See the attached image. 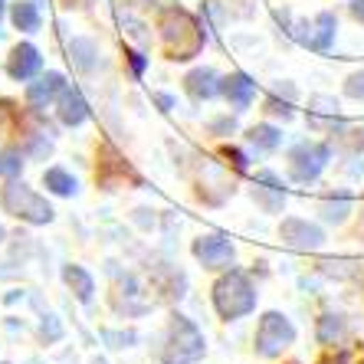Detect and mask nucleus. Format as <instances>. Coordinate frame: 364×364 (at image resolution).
I'll list each match as a JSON object with an SVG mask.
<instances>
[{
	"label": "nucleus",
	"instance_id": "nucleus-28",
	"mask_svg": "<svg viewBox=\"0 0 364 364\" xmlns=\"http://www.w3.org/2000/svg\"><path fill=\"white\" fill-rule=\"evenodd\" d=\"M128 60H132V69H135V73H141V69H144L141 53H128Z\"/></svg>",
	"mask_w": 364,
	"mask_h": 364
},
{
	"label": "nucleus",
	"instance_id": "nucleus-3",
	"mask_svg": "<svg viewBox=\"0 0 364 364\" xmlns=\"http://www.w3.org/2000/svg\"><path fill=\"white\" fill-rule=\"evenodd\" d=\"M0 203L4 210L20 217L26 223H50L53 220V207L36 194L33 187H26L23 181H10L4 191H0Z\"/></svg>",
	"mask_w": 364,
	"mask_h": 364
},
{
	"label": "nucleus",
	"instance_id": "nucleus-20",
	"mask_svg": "<svg viewBox=\"0 0 364 364\" xmlns=\"http://www.w3.org/2000/svg\"><path fill=\"white\" fill-rule=\"evenodd\" d=\"M43 184L50 187L53 194H60V197H73L76 194V178L69 174V171L63 168H50L46 174H43Z\"/></svg>",
	"mask_w": 364,
	"mask_h": 364
},
{
	"label": "nucleus",
	"instance_id": "nucleus-10",
	"mask_svg": "<svg viewBox=\"0 0 364 364\" xmlns=\"http://www.w3.org/2000/svg\"><path fill=\"white\" fill-rule=\"evenodd\" d=\"M43 60H40V53H36V46H30V43H20L17 50L10 53V63H7V73L17 82H26V79H33L36 73H40Z\"/></svg>",
	"mask_w": 364,
	"mask_h": 364
},
{
	"label": "nucleus",
	"instance_id": "nucleus-14",
	"mask_svg": "<svg viewBox=\"0 0 364 364\" xmlns=\"http://www.w3.org/2000/svg\"><path fill=\"white\" fill-rule=\"evenodd\" d=\"M187 92L194 95V99H213L217 92H223V79L207 66L194 69V73L187 76Z\"/></svg>",
	"mask_w": 364,
	"mask_h": 364
},
{
	"label": "nucleus",
	"instance_id": "nucleus-32",
	"mask_svg": "<svg viewBox=\"0 0 364 364\" xmlns=\"http://www.w3.org/2000/svg\"><path fill=\"white\" fill-rule=\"evenodd\" d=\"M0 237H4V230H0Z\"/></svg>",
	"mask_w": 364,
	"mask_h": 364
},
{
	"label": "nucleus",
	"instance_id": "nucleus-12",
	"mask_svg": "<svg viewBox=\"0 0 364 364\" xmlns=\"http://www.w3.org/2000/svg\"><path fill=\"white\" fill-rule=\"evenodd\" d=\"M63 89H66V79H63L60 73H46V76L36 79V82L26 89V99H30V105L43 109V105H50L53 99H60Z\"/></svg>",
	"mask_w": 364,
	"mask_h": 364
},
{
	"label": "nucleus",
	"instance_id": "nucleus-21",
	"mask_svg": "<svg viewBox=\"0 0 364 364\" xmlns=\"http://www.w3.org/2000/svg\"><path fill=\"white\" fill-rule=\"evenodd\" d=\"M348 210H351V203H348V197H338V200H325L322 203V217L328 223H341L348 217Z\"/></svg>",
	"mask_w": 364,
	"mask_h": 364
},
{
	"label": "nucleus",
	"instance_id": "nucleus-6",
	"mask_svg": "<svg viewBox=\"0 0 364 364\" xmlns=\"http://www.w3.org/2000/svg\"><path fill=\"white\" fill-rule=\"evenodd\" d=\"M328 158H331V151L325 144L305 141V144H299V148H292V154H289V171H292V178H296L299 184H309V181H315L325 171Z\"/></svg>",
	"mask_w": 364,
	"mask_h": 364
},
{
	"label": "nucleus",
	"instance_id": "nucleus-15",
	"mask_svg": "<svg viewBox=\"0 0 364 364\" xmlns=\"http://www.w3.org/2000/svg\"><path fill=\"white\" fill-rule=\"evenodd\" d=\"M69 60L79 73H92L99 66V46L92 40H85V36H76V40L69 43Z\"/></svg>",
	"mask_w": 364,
	"mask_h": 364
},
{
	"label": "nucleus",
	"instance_id": "nucleus-31",
	"mask_svg": "<svg viewBox=\"0 0 364 364\" xmlns=\"http://www.w3.org/2000/svg\"><path fill=\"white\" fill-rule=\"evenodd\" d=\"M0 17H4V0H0Z\"/></svg>",
	"mask_w": 364,
	"mask_h": 364
},
{
	"label": "nucleus",
	"instance_id": "nucleus-25",
	"mask_svg": "<svg viewBox=\"0 0 364 364\" xmlns=\"http://www.w3.org/2000/svg\"><path fill=\"white\" fill-rule=\"evenodd\" d=\"M40 335H43L46 341H60V338H63V328H60V322H56V315H46V318H43Z\"/></svg>",
	"mask_w": 364,
	"mask_h": 364
},
{
	"label": "nucleus",
	"instance_id": "nucleus-1",
	"mask_svg": "<svg viewBox=\"0 0 364 364\" xmlns=\"http://www.w3.org/2000/svg\"><path fill=\"white\" fill-rule=\"evenodd\" d=\"M161 30H164V46H168L171 60H194L197 53L203 46V30L191 14L184 10H168L161 20Z\"/></svg>",
	"mask_w": 364,
	"mask_h": 364
},
{
	"label": "nucleus",
	"instance_id": "nucleus-18",
	"mask_svg": "<svg viewBox=\"0 0 364 364\" xmlns=\"http://www.w3.org/2000/svg\"><path fill=\"white\" fill-rule=\"evenodd\" d=\"M246 141L253 144L256 151H276L282 144V132L272 125H253L250 128V135H246Z\"/></svg>",
	"mask_w": 364,
	"mask_h": 364
},
{
	"label": "nucleus",
	"instance_id": "nucleus-27",
	"mask_svg": "<svg viewBox=\"0 0 364 364\" xmlns=\"http://www.w3.org/2000/svg\"><path fill=\"white\" fill-rule=\"evenodd\" d=\"M351 14H355V20L364 23V0H351Z\"/></svg>",
	"mask_w": 364,
	"mask_h": 364
},
{
	"label": "nucleus",
	"instance_id": "nucleus-23",
	"mask_svg": "<svg viewBox=\"0 0 364 364\" xmlns=\"http://www.w3.org/2000/svg\"><path fill=\"white\" fill-rule=\"evenodd\" d=\"M309 105H312V112H318V115H338V102H335V99H325V95H315V99H309Z\"/></svg>",
	"mask_w": 364,
	"mask_h": 364
},
{
	"label": "nucleus",
	"instance_id": "nucleus-24",
	"mask_svg": "<svg viewBox=\"0 0 364 364\" xmlns=\"http://www.w3.org/2000/svg\"><path fill=\"white\" fill-rule=\"evenodd\" d=\"M345 92L351 95V99L364 102V69H361V73H355V76H348V82H345Z\"/></svg>",
	"mask_w": 364,
	"mask_h": 364
},
{
	"label": "nucleus",
	"instance_id": "nucleus-2",
	"mask_svg": "<svg viewBox=\"0 0 364 364\" xmlns=\"http://www.w3.org/2000/svg\"><path fill=\"white\" fill-rule=\"evenodd\" d=\"M213 305H217V312L223 315V318H243V315H250L256 309V289L253 282L246 279L240 269L227 272L217 286H213Z\"/></svg>",
	"mask_w": 364,
	"mask_h": 364
},
{
	"label": "nucleus",
	"instance_id": "nucleus-13",
	"mask_svg": "<svg viewBox=\"0 0 364 364\" xmlns=\"http://www.w3.org/2000/svg\"><path fill=\"white\" fill-rule=\"evenodd\" d=\"M89 119V105H85V99L79 95V89H63L60 92V122L69 128L82 125V122Z\"/></svg>",
	"mask_w": 364,
	"mask_h": 364
},
{
	"label": "nucleus",
	"instance_id": "nucleus-9",
	"mask_svg": "<svg viewBox=\"0 0 364 364\" xmlns=\"http://www.w3.org/2000/svg\"><path fill=\"white\" fill-rule=\"evenodd\" d=\"M256 181H263V184L269 187H253V200L263 207L266 213H279L282 210V203H286V187H282V181L276 178V174H269V171H259L256 174Z\"/></svg>",
	"mask_w": 364,
	"mask_h": 364
},
{
	"label": "nucleus",
	"instance_id": "nucleus-16",
	"mask_svg": "<svg viewBox=\"0 0 364 364\" xmlns=\"http://www.w3.org/2000/svg\"><path fill=\"white\" fill-rule=\"evenodd\" d=\"M331 40H335V17L331 14H318L315 17V30L305 33V46H312V50H328Z\"/></svg>",
	"mask_w": 364,
	"mask_h": 364
},
{
	"label": "nucleus",
	"instance_id": "nucleus-11",
	"mask_svg": "<svg viewBox=\"0 0 364 364\" xmlns=\"http://www.w3.org/2000/svg\"><path fill=\"white\" fill-rule=\"evenodd\" d=\"M223 95H227L233 112H246L250 102L256 99V82L246 76V73H233V76L223 79Z\"/></svg>",
	"mask_w": 364,
	"mask_h": 364
},
{
	"label": "nucleus",
	"instance_id": "nucleus-7",
	"mask_svg": "<svg viewBox=\"0 0 364 364\" xmlns=\"http://www.w3.org/2000/svg\"><path fill=\"white\" fill-rule=\"evenodd\" d=\"M194 256L207 269H227L233 263V243L223 237H200L194 243Z\"/></svg>",
	"mask_w": 364,
	"mask_h": 364
},
{
	"label": "nucleus",
	"instance_id": "nucleus-22",
	"mask_svg": "<svg viewBox=\"0 0 364 364\" xmlns=\"http://www.w3.org/2000/svg\"><path fill=\"white\" fill-rule=\"evenodd\" d=\"M341 328H345V325H341L338 315H325L322 322H318V338H322V341H335L341 335Z\"/></svg>",
	"mask_w": 364,
	"mask_h": 364
},
{
	"label": "nucleus",
	"instance_id": "nucleus-26",
	"mask_svg": "<svg viewBox=\"0 0 364 364\" xmlns=\"http://www.w3.org/2000/svg\"><path fill=\"white\" fill-rule=\"evenodd\" d=\"M269 112H272V115H282V119H292L289 105H286V102H279V99H269Z\"/></svg>",
	"mask_w": 364,
	"mask_h": 364
},
{
	"label": "nucleus",
	"instance_id": "nucleus-30",
	"mask_svg": "<svg viewBox=\"0 0 364 364\" xmlns=\"http://www.w3.org/2000/svg\"><path fill=\"white\" fill-rule=\"evenodd\" d=\"M7 164H10V154L0 151V174H7Z\"/></svg>",
	"mask_w": 364,
	"mask_h": 364
},
{
	"label": "nucleus",
	"instance_id": "nucleus-8",
	"mask_svg": "<svg viewBox=\"0 0 364 364\" xmlns=\"http://www.w3.org/2000/svg\"><path fill=\"white\" fill-rule=\"evenodd\" d=\"M282 240H286L292 250H318V246L325 243V233H322V227H315V223H309V220H282Z\"/></svg>",
	"mask_w": 364,
	"mask_h": 364
},
{
	"label": "nucleus",
	"instance_id": "nucleus-17",
	"mask_svg": "<svg viewBox=\"0 0 364 364\" xmlns=\"http://www.w3.org/2000/svg\"><path fill=\"white\" fill-rule=\"evenodd\" d=\"M63 279H66V286L76 292L79 302H92V292H95V282L92 276L82 269V266H66V272H63Z\"/></svg>",
	"mask_w": 364,
	"mask_h": 364
},
{
	"label": "nucleus",
	"instance_id": "nucleus-4",
	"mask_svg": "<svg viewBox=\"0 0 364 364\" xmlns=\"http://www.w3.org/2000/svg\"><path fill=\"white\" fill-rule=\"evenodd\" d=\"M203 355V335L197 331V325L184 315H174L168 331V345H164V364H194Z\"/></svg>",
	"mask_w": 364,
	"mask_h": 364
},
{
	"label": "nucleus",
	"instance_id": "nucleus-19",
	"mask_svg": "<svg viewBox=\"0 0 364 364\" xmlns=\"http://www.w3.org/2000/svg\"><path fill=\"white\" fill-rule=\"evenodd\" d=\"M14 26L17 30H23V33H33V30H40V10H36L33 0H20V4H14Z\"/></svg>",
	"mask_w": 364,
	"mask_h": 364
},
{
	"label": "nucleus",
	"instance_id": "nucleus-5",
	"mask_svg": "<svg viewBox=\"0 0 364 364\" xmlns=\"http://www.w3.org/2000/svg\"><path fill=\"white\" fill-rule=\"evenodd\" d=\"M292 341H296V328H292V322H289L286 315L269 312L259 318V328H256V351L263 358L282 355Z\"/></svg>",
	"mask_w": 364,
	"mask_h": 364
},
{
	"label": "nucleus",
	"instance_id": "nucleus-29",
	"mask_svg": "<svg viewBox=\"0 0 364 364\" xmlns=\"http://www.w3.org/2000/svg\"><path fill=\"white\" fill-rule=\"evenodd\" d=\"M158 105H161V109H164V112H168V109H171V105H174V102H171V95H158Z\"/></svg>",
	"mask_w": 364,
	"mask_h": 364
}]
</instances>
